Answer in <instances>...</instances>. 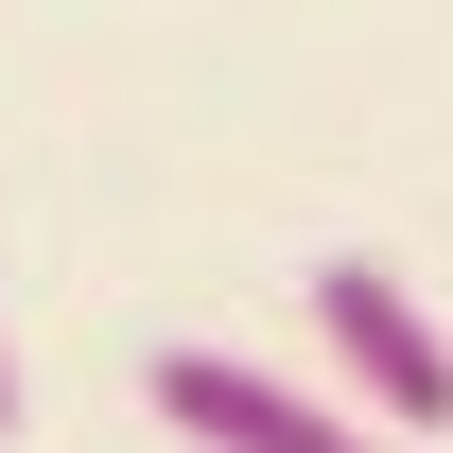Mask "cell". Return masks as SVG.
<instances>
[{"label":"cell","mask_w":453,"mask_h":453,"mask_svg":"<svg viewBox=\"0 0 453 453\" xmlns=\"http://www.w3.org/2000/svg\"><path fill=\"white\" fill-rule=\"evenodd\" d=\"M314 349L349 366V401L384 436H453V332L418 314L401 262H314Z\"/></svg>","instance_id":"obj_1"},{"label":"cell","mask_w":453,"mask_h":453,"mask_svg":"<svg viewBox=\"0 0 453 453\" xmlns=\"http://www.w3.org/2000/svg\"><path fill=\"white\" fill-rule=\"evenodd\" d=\"M140 401H157L192 453H384L366 418H332L314 384L244 366V349H157V366H140Z\"/></svg>","instance_id":"obj_2"},{"label":"cell","mask_w":453,"mask_h":453,"mask_svg":"<svg viewBox=\"0 0 453 453\" xmlns=\"http://www.w3.org/2000/svg\"><path fill=\"white\" fill-rule=\"evenodd\" d=\"M0 418H18V366H0Z\"/></svg>","instance_id":"obj_3"}]
</instances>
